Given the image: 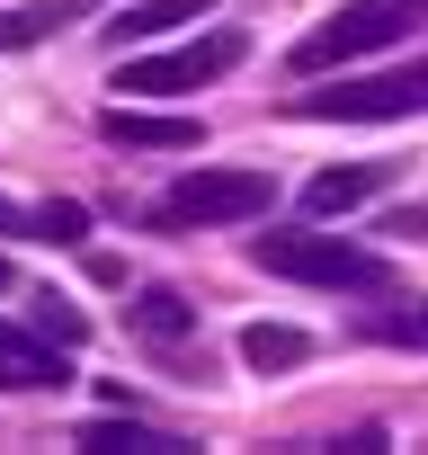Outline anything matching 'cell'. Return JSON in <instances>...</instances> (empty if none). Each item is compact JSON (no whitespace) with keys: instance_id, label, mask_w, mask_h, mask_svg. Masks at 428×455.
I'll return each instance as SVG.
<instances>
[{"instance_id":"cell-13","label":"cell","mask_w":428,"mask_h":455,"mask_svg":"<svg viewBox=\"0 0 428 455\" xmlns=\"http://www.w3.org/2000/svg\"><path fill=\"white\" fill-rule=\"evenodd\" d=\"M63 19H72L63 0H36V10H0V54H28V45H45Z\"/></svg>"},{"instance_id":"cell-17","label":"cell","mask_w":428,"mask_h":455,"mask_svg":"<svg viewBox=\"0 0 428 455\" xmlns=\"http://www.w3.org/2000/svg\"><path fill=\"white\" fill-rule=\"evenodd\" d=\"M0 233H19V242H36V214H28V205H10V196H0Z\"/></svg>"},{"instance_id":"cell-2","label":"cell","mask_w":428,"mask_h":455,"mask_svg":"<svg viewBox=\"0 0 428 455\" xmlns=\"http://www.w3.org/2000/svg\"><path fill=\"white\" fill-rule=\"evenodd\" d=\"M268 205H277L268 170H187L178 188L152 196V223L161 233H205V223H259Z\"/></svg>"},{"instance_id":"cell-9","label":"cell","mask_w":428,"mask_h":455,"mask_svg":"<svg viewBox=\"0 0 428 455\" xmlns=\"http://www.w3.org/2000/svg\"><path fill=\"white\" fill-rule=\"evenodd\" d=\"M125 322H134L152 348H187V339H196V304H187L178 286H143V295L125 304Z\"/></svg>"},{"instance_id":"cell-8","label":"cell","mask_w":428,"mask_h":455,"mask_svg":"<svg viewBox=\"0 0 428 455\" xmlns=\"http://www.w3.org/2000/svg\"><path fill=\"white\" fill-rule=\"evenodd\" d=\"M384 161H348V170H321L313 188H304V214L313 223H330V214H348V205H366V196H384Z\"/></svg>"},{"instance_id":"cell-6","label":"cell","mask_w":428,"mask_h":455,"mask_svg":"<svg viewBox=\"0 0 428 455\" xmlns=\"http://www.w3.org/2000/svg\"><path fill=\"white\" fill-rule=\"evenodd\" d=\"M72 384V357H63V339H28L19 322H0V393H63Z\"/></svg>"},{"instance_id":"cell-10","label":"cell","mask_w":428,"mask_h":455,"mask_svg":"<svg viewBox=\"0 0 428 455\" xmlns=\"http://www.w3.org/2000/svg\"><path fill=\"white\" fill-rule=\"evenodd\" d=\"M205 10H224V0H134V10H116V19H107V45L125 54V45L170 36V28H187V19H205Z\"/></svg>"},{"instance_id":"cell-12","label":"cell","mask_w":428,"mask_h":455,"mask_svg":"<svg viewBox=\"0 0 428 455\" xmlns=\"http://www.w3.org/2000/svg\"><path fill=\"white\" fill-rule=\"evenodd\" d=\"M313 357V339L295 331V322H250L242 331V366H259V375H286V366H304Z\"/></svg>"},{"instance_id":"cell-18","label":"cell","mask_w":428,"mask_h":455,"mask_svg":"<svg viewBox=\"0 0 428 455\" xmlns=\"http://www.w3.org/2000/svg\"><path fill=\"white\" fill-rule=\"evenodd\" d=\"M0 295H10V259H0Z\"/></svg>"},{"instance_id":"cell-15","label":"cell","mask_w":428,"mask_h":455,"mask_svg":"<svg viewBox=\"0 0 428 455\" xmlns=\"http://www.w3.org/2000/svg\"><path fill=\"white\" fill-rule=\"evenodd\" d=\"M81 233H90V214H81L72 196H54V205H36V242H54V251H72Z\"/></svg>"},{"instance_id":"cell-14","label":"cell","mask_w":428,"mask_h":455,"mask_svg":"<svg viewBox=\"0 0 428 455\" xmlns=\"http://www.w3.org/2000/svg\"><path fill=\"white\" fill-rule=\"evenodd\" d=\"M366 339H392V348H428V304H384V313H366Z\"/></svg>"},{"instance_id":"cell-11","label":"cell","mask_w":428,"mask_h":455,"mask_svg":"<svg viewBox=\"0 0 428 455\" xmlns=\"http://www.w3.org/2000/svg\"><path fill=\"white\" fill-rule=\"evenodd\" d=\"M72 446H90V455H187L170 428H143L134 411H116V419H90V428H72Z\"/></svg>"},{"instance_id":"cell-4","label":"cell","mask_w":428,"mask_h":455,"mask_svg":"<svg viewBox=\"0 0 428 455\" xmlns=\"http://www.w3.org/2000/svg\"><path fill=\"white\" fill-rule=\"evenodd\" d=\"M428 19V0H348L339 19H321L304 45H295V72H330V63H366L384 45H401L410 28Z\"/></svg>"},{"instance_id":"cell-3","label":"cell","mask_w":428,"mask_h":455,"mask_svg":"<svg viewBox=\"0 0 428 455\" xmlns=\"http://www.w3.org/2000/svg\"><path fill=\"white\" fill-rule=\"evenodd\" d=\"M295 116H321V125H401V116H428V63L330 81V90H295Z\"/></svg>"},{"instance_id":"cell-16","label":"cell","mask_w":428,"mask_h":455,"mask_svg":"<svg viewBox=\"0 0 428 455\" xmlns=\"http://www.w3.org/2000/svg\"><path fill=\"white\" fill-rule=\"evenodd\" d=\"M36 331H45V339H63V348H81V339H90V322H81L63 295H36Z\"/></svg>"},{"instance_id":"cell-7","label":"cell","mask_w":428,"mask_h":455,"mask_svg":"<svg viewBox=\"0 0 428 455\" xmlns=\"http://www.w3.org/2000/svg\"><path fill=\"white\" fill-rule=\"evenodd\" d=\"M99 134L125 143V152H196V143H205L196 116H152V108H134V99H116V108L99 116Z\"/></svg>"},{"instance_id":"cell-5","label":"cell","mask_w":428,"mask_h":455,"mask_svg":"<svg viewBox=\"0 0 428 455\" xmlns=\"http://www.w3.org/2000/svg\"><path fill=\"white\" fill-rule=\"evenodd\" d=\"M242 54H250V36H242V28H205L196 45L134 54V63L116 72V90H125V99H187V90H205V81H224Z\"/></svg>"},{"instance_id":"cell-1","label":"cell","mask_w":428,"mask_h":455,"mask_svg":"<svg viewBox=\"0 0 428 455\" xmlns=\"http://www.w3.org/2000/svg\"><path fill=\"white\" fill-rule=\"evenodd\" d=\"M250 259H259L268 277L330 286V295H384V286H392V268H384L375 251L339 242V233H259V242H250Z\"/></svg>"}]
</instances>
